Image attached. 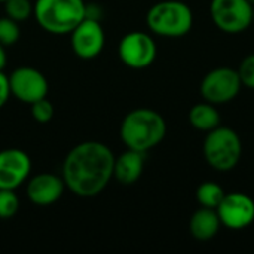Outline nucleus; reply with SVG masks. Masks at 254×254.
<instances>
[{
	"label": "nucleus",
	"instance_id": "6e6552de",
	"mask_svg": "<svg viewBox=\"0 0 254 254\" xmlns=\"http://www.w3.org/2000/svg\"><path fill=\"white\" fill-rule=\"evenodd\" d=\"M156 43L147 33L131 31L125 34L118 46L121 61L134 70L147 68L156 60Z\"/></svg>",
	"mask_w": 254,
	"mask_h": 254
},
{
	"label": "nucleus",
	"instance_id": "bb28decb",
	"mask_svg": "<svg viewBox=\"0 0 254 254\" xmlns=\"http://www.w3.org/2000/svg\"><path fill=\"white\" fill-rule=\"evenodd\" d=\"M0 1H3V3H4V1H6V0H0Z\"/></svg>",
	"mask_w": 254,
	"mask_h": 254
},
{
	"label": "nucleus",
	"instance_id": "20e7f679",
	"mask_svg": "<svg viewBox=\"0 0 254 254\" xmlns=\"http://www.w3.org/2000/svg\"><path fill=\"white\" fill-rule=\"evenodd\" d=\"M146 22L150 31L158 36L182 37L192 30L193 13L185 1L164 0L149 9Z\"/></svg>",
	"mask_w": 254,
	"mask_h": 254
},
{
	"label": "nucleus",
	"instance_id": "1a4fd4ad",
	"mask_svg": "<svg viewBox=\"0 0 254 254\" xmlns=\"http://www.w3.org/2000/svg\"><path fill=\"white\" fill-rule=\"evenodd\" d=\"M10 94L25 104H33L48 95L46 77L33 67H18L9 76Z\"/></svg>",
	"mask_w": 254,
	"mask_h": 254
},
{
	"label": "nucleus",
	"instance_id": "4468645a",
	"mask_svg": "<svg viewBox=\"0 0 254 254\" xmlns=\"http://www.w3.org/2000/svg\"><path fill=\"white\" fill-rule=\"evenodd\" d=\"M144 155L143 152L128 149L121 156H115L113 177L124 186L137 183L144 171Z\"/></svg>",
	"mask_w": 254,
	"mask_h": 254
},
{
	"label": "nucleus",
	"instance_id": "9b49d317",
	"mask_svg": "<svg viewBox=\"0 0 254 254\" xmlns=\"http://www.w3.org/2000/svg\"><path fill=\"white\" fill-rule=\"evenodd\" d=\"M71 48L82 60H92L98 57L106 43V34L98 18L86 16L70 33Z\"/></svg>",
	"mask_w": 254,
	"mask_h": 254
},
{
	"label": "nucleus",
	"instance_id": "39448f33",
	"mask_svg": "<svg viewBox=\"0 0 254 254\" xmlns=\"http://www.w3.org/2000/svg\"><path fill=\"white\" fill-rule=\"evenodd\" d=\"M243 155V143L240 135L228 127H217L208 131L204 140V158L207 164L222 173L237 167Z\"/></svg>",
	"mask_w": 254,
	"mask_h": 254
},
{
	"label": "nucleus",
	"instance_id": "423d86ee",
	"mask_svg": "<svg viewBox=\"0 0 254 254\" xmlns=\"http://www.w3.org/2000/svg\"><path fill=\"white\" fill-rule=\"evenodd\" d=\"M210 15L220 31L240 34L253 22V4L249 0H211Z\"/></svg>",
	"mask_w": 254,
	"mask_h": 254
},
{
	"label": "nucleus",
	"instance_id": "f03ea898",
	"mask_svg": "<svg viewBox=\"0 0 254 254\" xmlns=\"http://www.w3.org/2000/svg\"><path fill=\"white\" fill-rule=\"evenodd\" d=\"M167 134V124L161 113L153 109L131 110L121 124V138L128 149L149 152L156 147Z\"/></svg>",
	"mask_w": 254,
	"mask_h": 254
},
{
	"label": "nucleus",
	"instance_id": "f3484780",
	"mask_svg": "<svg viewBox=\"0 0 254 254\" xmlns=\"http://www.w3.org/2000/svg\"><path fill=\"white\" fill-rule=\"evenodd\" d=\"M223 196H225V190L222 189L220 185L214 182H204L196 189V199L201 204V207H205V208L216 210L219 204L222 202Z\"/></svg>",
	"mask_w": 254,
	"mask_h": 254
},
{
	"label": "nucleus",
	"instance_id": "dca6fc26",
	"mask_svg": "<svg viewBox=\"0 0 254 254\" xmlns=\"http://www.w3.org/2000/svg\"><path fill=\"white\" fill-rule=\"evenodd\" d=\"M220 113L216 109V104L208 101L195 104L189 112V122L193 128L199 131H211L220 125Z\"/></svg>",
	"mask_w": 254,
	"mask_h": 254
},
{
	"label": "nucleus",
	"instance_id": "2eb2a0df",
	"mask_svg": "<svg viewBox=\"0 0 254 254\" xmlns=\"http://www.w3.org/2000/svg\"><path fill=\"white\" fill-rule=\"evenodd\" d=\"M220 219L216 210L213 208H199L190 217L189 231L192 237L198 241H210L213 240L220 229Z\"/></svg>",
	"mask_w": 254,
	"mask_h": 254
},
{
	"label": "nucleus",
	"instance_id": "a211bd4d",
	"mask_svg": "<svg viewBox=\"0 0 254 254\" xmlns=\"http://www.w3.org/2000/svg\"><path fill=\"white\" fill-rule=\"evenodd\" d=\"M6 16L16 22L25 21L33 15V3L30 0H6L4 1Z\"/></svg>",
	"mask_w": 254,
	"mask_h": 254
},
{
	"label": "nucleus",
	"instance_id": "b1692460",
	"mask_svg": "<svg viewBox=\"0 0 254 254\" xmlns=\"http://www.w3.org/2000/svg\"><path fill=\"white\" fill-rule=\"evenodd\" d=\"M6 63H7V55H6L4 46L0 43V70H3L6 67Z\"/></svg>",
	"mask_w": 254,
	"mask_h": 254
},
{
	"label": "nucleus",
	"instance_id": "6ab92c4d",
	"mask_svg": "<svg viewBox=\"0 0 254 254\" xmlns=\"http://www.w3.org/2000/svg\"><path fill=\"white\" fill-rule=\"evenodd\" d=\"M21 37V30H19V22L15 19L4 16L0 18V43L3 46H10L15 45Z\"/></svg>",
	"mask_w": 254,
	"mask_h": 254
},
{
	"label": "nucleus",
	"instance_id": "f257e3e1",
	"mask_svg": "<svg viewBox=\"0 0 254 254\" xmlns=\"http://www.w3.org/2000/svg\"><path fill=\"white\" fill-rule=\"evenodd\" d=\"M113 165L115 155L109 146L100 141H83L64 159V185L79 198H94L113 179Z\"/></svg>",
	"mask_w": 254,
	"mask_h": 254
},
{
	"label": "nucleus",
	"instance_id": "5701e85b",
	"mask_svg": "<svg viewBox=\"0 0 254 254\" xmlns=\"http://www.w3.org/2000/svg\"><path fill=\"white\" fill-rule=\"evenodd\" d=\"M10 85H9V76H6L3 73V70H0V109L7 103L9 97H10Z\"/></svg>",
	"mask_w": 254,
	"mask_h": 254
},
{
	"label": "nucleus",
	"instance_id": "4be33fe9",
	"mask_svg": "<svg viewBox=\"0 0 254 254\" xmlns=\"http://www.w3.org/2000/svg\"><path fill=\"white\" fill-rule=\"evenodd\" d=\"M237 71L240 74L241 83L249 89H254V54L247 55L241 61Z\"/></svg>",
	"mask_w": 254,
	"mask_h": 254
},
{
	"label": "nucleus",
	"instance_id": "aec40b11",
	"mask_svg": "<svg viewBox=\"0 0 254 254\" xmlns=\"http://www.w3.org/2000/svg\"><path fill=\"white\" fill-rule=\"evenodd\" d=\"M19 210V199L12 189H0V219H12Z\"/></svg>",
	"mask_w": 254,
	"mask_h": 254
},
{
	"label": "nucleus",
	"instance_id": "ddd939ff",
	"mask_svg": "<svg viewBox=\"0 0 254 254\" xmlns=\"http://www.w3.org/2000/svg\"><path fill=\"white\" fill-rule=\"evenodd\" d=\"M64 180L51 173H40L34 176L27 185L28 199L39 207L55 204L64 192Z\"/></svg>",
	"mask_w": 254,
	"mask_h": 254
},
{
	"label": "nucleus",
	"instance_id": "412c9836",
	"mask_svg": "<svg viewBox=\"0 0 254 254\" xmlns=\"http://www.w3.org/2000/svg\"><path fill=\"white\" fill-rule=\"evenodd\" d=\"M30 106H31V116L39 124H48L52 119L54 106L49 100H46V97L42 100H37L36 103H33Z\"/></svg>",
	"mask_w": 254,
	"mask_h": 254
},
{
	"label": "nucleus",
	"instance_id": "7ed1b4c3",
	"mask_svg": "<svg viewBox=\"0 0 254 254\" xmlns=\"http://www.w3.org/2000/svg\"><path fill=\"white\" fill-rule=\"evenodd\" d=\"M33 13L37 24L51 34H70L86 18L83 0H36Z\"/></svg>",
	"mask_w": 254,
	"mask_h": 254
},
{
	"label": "nucleus",
	"instance_id": "9d476101",
	"mask_svg": "<svg viewBox=\"0 0 254 254\" xmlns=\"http://www.w3.org/2000/svg\"><path fill=\"white\" fill-rule=\"evenodd\" d=\"M216 211L220 223L234 231L244 229L254 222V201L241 192L225 193Z\"/></svg>",
	"mask_w": 254,
	"mask_h": 254
},
{
	"label": "nucleus",
	"instance_id": "a878e982",
	"mask_svg": "<svg viewBox=\"0 0 254 254\" xmlns=\"http://www.w3.org/2000/svg\"><path fill=\"white\" fill-rule=\"evenodd\" d=\"M253 22H254V6H253Z\"/></svg>",
	"mask_w": 254,
	"mask_h": 254
},
{
	"label": "nucleus",
	"instance_id": "0eeeda50",
	"mask_svg": "<svg viewBox=\"0 0 254 254\" xmlns=\"http://www.w3.org/2000/svg\"><path fill=\"white\" fill-rule=\"evenodd\" d=\"M241 86L243 83L237 70L219 67L204 76L201 82V95L211 104H226L240 94Z\"/></svg>",
	"mask_w": 254,
	"mask_h": 254
},
{
	"label": "nucleus",
	"instance_id": "f8f14e48",
	"mask_svg": "<svg viewBox=\"0 0 254 254\" xmlns=\"http://www.w3.org/2000/svg\"><path fill=\"white\" fill-rule=\"evenodd\" d=\"M31 171V159L21 149L0 150V189L19 188Z\"/></svg>",
	"mask_w": 254,
	"mask_h": 254
},
{
	"label": "nucleus",
	"instance_id": "393cba45",
	"mask_svg": "<svg viewBox=\"0 0 254 254\" xmlns=\"http://www.w3.org/2000/svg\"><path fill=\"white\" fill-rule=\"evenodd\" d=\"M249 1H250V3H252V4L254 6V0H249Z\"/></svg>",
	"mask_w": 254,
	"mask_h": 254
}]
</instances>
